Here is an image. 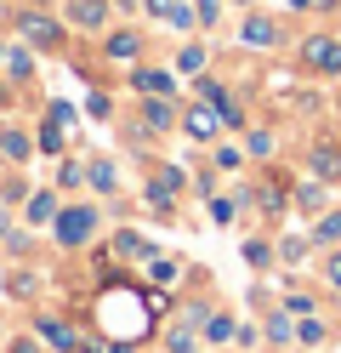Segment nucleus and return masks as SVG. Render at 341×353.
<instances>
[{"mask_svg":"<svg viewBox=\"0 0 341 353\" xmlns=\"http://www.w3.org/2000/svg\"><path fill=\"white\" fill-rule=\"evenodd\" d=\"M91 228H97V211H91V205H68V211H57V239H63V245H85Z\"/></svg>","mask_w":341,"mask_h":353,"instance_id":"obj_1","label":"nucleus"},{"mask_svg":"<svg viewBox=\"0 0 341 353\" xmlns=\"http://www.w3.org/2000/svg\"><path fill=\"white\" fill-rule=\"evenodd\" d=\"M302 63H307V69H318V74H341V40L313 34L307 46H302Z\"/></svg>","mask_w":341,"mask_h":353,"instance_id":"obj_2","label":"nucleus"},{"mask_svg":"<svg viewBox=\"0 0 341 353\" xmlns=\"http://www.w3.org/2000/svg\"><path fill=\"white\" fill-rule=\"evenodd\" d=\"M222 125H227V120H222L216 103H199V108H188V114H182V131H188V137H199V143H211Z\"/></svg>","mask_w":341,"mask_h":353,"instance_id":"obj_3","label":"nucleus"},{"mask_svg":"<svg viewBox=\"0 0 341 353\" xmlns=\"http://www.w3.org/2000/svg\"><path fill=\"white\" fill-rule=\"evenodd\" d=\"M23 40H29V46H40V52H52L63 34H57V23H52L45 12H23Z\"/></svg>","mask_w":341,"mask_h":353,"instance_id":"obj_4","label":"nucleus"},{"mask_svg":"<svg viewBox=\"0 0 341 353\" xmlns=\"http://www.w3.org/2000/svg\"><path fill=\"white\" fill-rule=\"evenodd\" d=\"M307 165H313L318 183H335V176H341V148H313V154H307Z\"/></svg>","mask_w":341,"mask_h":353,"instance_id":"obj_5","label":"nucleus"},{"mask_svg":"<svg viewBox=\"0 0 341 353\" xmlns=\"http://www.w3.org/2000/svg\"><path fill=\"white\" fill-rule=\"evenodd\" d=\"M148 6H154L159 23H171V29H194V12L182 6V0H148Z\"/></svg>","mask_w":341,"mask_h":353,"instance_id":"obj_6","label":"nucleus"},{"mask_svg":"<svg viewBox=\"0 0 341 353\" xmlns=\"http://www.w3.org/2000/svg\"><path fill=\"white\" fill-rule=\"evenodd\" d=\"M273 40H279L273 17H245V46H273Z\"/></svg>","mask_w":341,"mask_h":353,"instance_id":"obj_7","label":"nucleus"},{"mask_svg":"<svg viewBox=\"0 0 341 353\" xmlns=\"http://www.w3.org/2000/svg\"><path fill=\"white\" fill-rule=\"evenodd\" d=\"M68 17H74L80 29H103L108 23V6H103V0H74V12H68Z\"/></svg>","mask_w":341,"mask_h":353,"instance_id":"obj_8","label":"nucleus"},{"mask_svg":"<svg viewBox=\"0 0 341 353\" xmlns=\"http://www.w3.org/2000/svg\"><path fill=\"white\" fill-rule=\"evenodd\" d=\"M171 85H176V80H171L165 69H136V92H148V97H165Z\"/></svg>","mask_w":341,"mask_h":353,"instance_id":"obj_9","label":"nucleus"},{"mask_svg":"<svg viewBox=\"0 0 341 353\" xmlns=\"http://www.w3.org/2000/svg\"><path fill=\"white\" fill-rule=\"evenodd\" d=\"M29 223H34V228H40V223H57V194H45V188L29 194Z\"/></svg>","mask_w":341,"mask_h":353,"instance_id":"obj_10","label":"nucleus"},{"mask_svg":"<svg viewBox=\"0 0 341 353\" xmlns=\"http://www.w3.org/2000/svg\"><path fill=\"white\" fill-rule=\"evenodd\" d=\"M296 205H302V211L313 216L318 205H324V183H318V176H307V183H302V188H296Z\"/></svg>","mask_w":341,"mask_h":353,"instance_id":"obj_11","label":"nucleus"},{"mask_svg":"<svg viewBox=\"0 0 341 353\" xmlns=\"http://www.w3.org/2000/svg\"><path fill=\"white\" fill-rule=\"evenodd\" d=\"M143 120H148L154 131H165V125H171V103H165V97H148V103H143Z\"/></svg>","mask_w":341,"mask_h":353,"instance_id":"obj_12","label":"nucleus"},{"mask_svg":"<svg viewBox=\"0 0 341 353\" xmlns=\"http://www.w3.org/2000/svg\"><path fill=\"white\" fill-rule=\"evenodd\" d=\"M227 336H234V319H227V314H211V319H205V342H227Z\"/></svg>","mask_w":341,"mask_h":353,"instance_id":"obj_13","label":"nucleus"},{"mask_svg":"<svg viewBox=\"0 0 341 353\" xmlns=\"http://www.w3.org/2000/svg\"><path fill=\"white\" fill-rule=\"evenodd\" d=\"M136 52H143V46H136V34H114V40H108V57H114V63H131Z\"/></svg>","mask_w":341,"mask_h":353,"instance_id":"obj_14","label":"nucleus"},{"mask_svg":"<svg viewBox=\"0 0 341 353\" xmlns=\"http://www.w3.org/2000/svg\"><path fill=\"white\" fill-rule=\"evenodd\" d=\"M0 148H6V160H29V137L23 131H0Z\"/></svg>","mask_w":341,"mask_h":353,"instance_id":"obj_15","label":"nucleus"},{"mask_svg":"<svg viewBox=\"0 0 341 353\" xmlns=\"http://www.w3.org/2000/svg\"><path fill=\"white\" fill-rule=\"evenodd\" d=\"M114 251H120V256H154L148 239H136V234H120V239H114Z\"/></svg>","mask_w":341,"mask_h":353,"instance_id":"obj_16","label":"nucleus"},{"mask_svg":"<svg viewBox=\"0 0 341 353\" xmlns=\"http://www.w3.org/2000/svg\"><path fill=\"white\" fill-rule=\"evenodd\" d=\"M245 262H250V268H267V262H273V251L262 245V239H250V245H245Z\"/></svg>","mask_w":341,"mask_h":353,"instance_id":"obj_17","label":"nucleus"},{"mask_svg":"<svg viewBox=\"0 0 341 353\" xmlns=\"http://www.w3.org/2000/svg\"><path fill=\"white\" fill-rule=\"evenodd\" d=\"M176 69H182V74H199V69H205V46H188V52H182V63H176Z\"/></svg>","mask_w":341,"mask_h":353,"instance_id":"obj_18","label":"nucleus"},{"mask_svg":"<svg viewBox=\"0 0 341 353\" xmlns=\"http://www.w3.org/2000/svg\"><path fill=\"white\" fill-rule=\"evenodd\" d=\"M91 188H103V194L114 188V165H108V160H97V165H91Z\"/></svg>","mask_w":341,"mask_h":353,"instance_id":"obj_19","label":"nucleus"},{"mask_svg":"<svg viewBox=\"0 0 341 353\" xmlns=\"http://www.w3.org/2000/svg\"><path fill=\"white\" fill-rule=\"evenodd\" d=\"M296 336L313 347V342H324V325H318V319H302V325H296Z\"/></svg>","mask_w":341,"mask_h":353,"instance_id":"obj_20","label":"nucleus"},{"mask_svg":"<svg viewBox=\"0 0 341 353\" xmlns=\"http://www.w3.org/2000/svg\"><path fill=\"white\" fill-rule=\"evenodd\" d=\"M6 69H12V80H29L34 63H29V52H12V57H6Z\"/></svg>","mask_w":341,"mask_h":353,"instance_id":"obj_21","label":"nucleus"},{"mask_svg":"<svg viewBox=\"0 0 341 353\" xmlns=\"http://www.w3.org/2000/svg\"><path fill=\"white\" fill-rule=\"evenodd\" d=\"M211 223H222V228L234 223V200H211Z\"/></svg>","mask_w":341,"mask_h":353,"instance_id":"obj_22","label":"nucleus"},{"mask_svg":"<svg viewBox=\"0 0 341 353\" xmlns=\"http://www.w3.org/2000/svg\"><path fill=\"white\" fill-rule=\"evenodd\" d=\"M6 285H12V296H34V274H12Z\"/></svg>","mask_w":341,"mask_h":353,"instance_id":"obj_23","label":"nucleus"},{"mask_svg":"<svg viewBox=\"0 0 341 353\" xmlns=\"http://www.w3.org/2000/svg\"><path fill=\"white\" fill-rule=\"evenodd\" d=\"M318 239H341V211H330L324 223H318Z\"/></svg>","mask_w":341,"mask_h":353,"instance_id":"obj_24","label":"nucleus"},{"mask_svg":"<svg viewBox=\"0 0 341 353\" xmlns=\"http://www.w3.org/2000/svg\"><path fill=\"white\" fill-rule=\"evenodd\" d=\"M216 12H222V0H199V6H194L199 23H216Z\"/></svg>","mask_w":341,"mask_h":353,"instance_id":"obj_25","label":"nucleus"},{"mask_svg":"<svg viewBox=\"0 0 341 353\" xmlns=\"http://www.w3.org/2000/svg\"><path fill=\"white\" fill-rule=\"evenodd\" d=\"M267 336H273V342H285V336H290V319H285V314H273V319H267Z\"/></svg>","mask_w":341,"mask_h":353,"instance_id":"obj_26","label":"nucleus"},{"mask_svg":"<svg viewBox=\"0 0 341 353\" xmlns=\"http://www.w3.org/2000/svg\"><path fill=\"white\" fill-rule=\"evenodd\" d=\"M52 120L68 131V125H74V108H68V103H52Z\"/></svg>","mask_w":341,"mask_h":353,"instance_id":"obj_27","label":"nucleus"},{"mask_svg":"<svg viewBox=\"0 0 341 353\" xmlns=\"http://www.w3.org/2000/svg\"><path fill=\"white\" fill-rule=\"evenodd\" d=\"M250 154H273V137H267V131H250Z\"/></svg>","mask_w":341,"mask_h":353,"instance_id":"obj_28","label":"nucleus"},{"mask_svg":"<svg viewBox=\"0 0 341 353\" xmlns=\"http://www.w3.org/2000/svg\"><path fill=\"white\" fill-rule=\"evenodd\" d=\"M12 353H40V342H34V336H17V342H12Z\"/></svg>","mask_w":341,"mask_h":353,"instance_id":"obj_29","label":"nucleus"},{"mask_svg":"<svg viewBox=\"0 0 341 353\" xmlns=\"http://www.w3.org/2000/svg\"><path fill=\"white\" fill-rule=\"evenodd\" d=\"M171 353H194V342H188V336L176 330V336H171Z\"/></svg>","mask_w":341,"mask_h":353,"instance_id":"obj_30","label":"nucleus"},{"mask_svg":"<svg viewBox=\"0 0 341 353\" xmlns=\"http://www.w3.org/2000/svg\"><path fill=\"white\" fill-rule=\"evenodd\" d=\"M330 285L341 291V256H330Z\"/></svg>","mask_w":341,"mask_h":353,"instance_id":"obj_31","label":"nucleus"},{"mask_svg":"<svg viewBox=\"0 0 341 353\" xmlns=\"http://www.w3.org/2000/svg\"><path fill=\"white\" fill-rule=\"evenodd\" d=\"M108 353H131V342H114V347H108Z\"/></svg>","mask_w":341,"mask_h":353,"instance_id":"obj_32","label":"nucleus"},{"mask_svg":"<svg viewBox=\"0 0 341 353\" xmlns=\"http://www.w3.org/2000/svg\"><path fill=\"white\" fill-rule=\"evenodd\" d=\"M290 6H307V0H290Z\"/></svg>","mask_w":341,"mask_h":353,"instance_id":"obj_33","label":"nucleus"},{"mask_svg":"<svg viewBox=\"0 0 341 353\" xmlns=\"http://www.w3.org/2000/svg\"><path fill=\"white\" fill-rule=\"evenodd\" d=\"M0 63H6V46H0Z\"/></svg>","mask_w":341,"mask_h":353,"instance_id":"obj_34","label":"nucleus"},{"mask_svg":"<svg viewBox=\"0 0 341 353\" xmlns=\"http://www.w3.org/2000/svg\"><path fill=\"white\" fill-rule=\"evenodd\" d=\"M239 6H250V0H239Z\"/></svg>","mask_w":341,"mask_h":353,"instance_id":"obj_35","label":"nucleus"},{"mask_svg":"<svg viewBox=\"0 0 341 353\" xmlns=\"http://www.w3.org/2000/svg\"><path fill=\"white\" fill-rule=\"evenodd\" d=\"M40 6H45V0H40Z\"/></svg>","mask_w":341,"mask_h":353,"instance_id":"obj_36","label":"nucleus"}]
</instances>
